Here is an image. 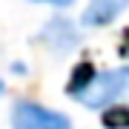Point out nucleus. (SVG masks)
I'll list each match as a JSON object with an SVG mask.
<instances>
[{"label":"nucleus","instance_id":"5","mask_svg":"<svg viewBox=\"0 0 129 129\" xmlns=\"http://www.w3.org/2000/svg\"><path fill=\"white\" fill-rule=\"evenodd\" d=\"M3 89H6V83H3V78H0V95H3Z\"/></svg>","mask_w":129,"mask_h":129},{"label":"nucleus","instance_id":"3","mask_svg":"<svg viewBox=\"0 0 129 129\" xmlns=\"http://www.w3.org/2000/svg\"><path fill=\"white\" fill-rule=\"evenodd\" d=\"M126 9H129V0H89L86 9H83V26L103 29L115 23Z\"/></svg>","mask_w":129,"mask_h":129},{"label":"nucleus","instance_id":"2","mask_svg":"<svg viewBox=\"0 0 129 129\" xmlns=\"http://www.w3.org/2000/svg\"><path fill=\"white\" fill-rule=\"evenodd\" d=\"M12 129H72V120L37 101H17L12 106Z\"/></svg>","mask_w":129,"mask_h":129},{"label":"nucleus","instance_id":"1","mask_svg":"<svg viewBox=\"0 0 129 129\" xmlns=\"http://www.w3.org/2000/svg\"><path fill=\"white\" fill-rule=\"evenodd\" d=\"M66 92L89 109H109L112 103L129 98V66L103 72H98L95 66H78L75 78L66 83Z\"/></svg>","mask_w":129,"mask_h":129},{"label":"nucleus","instance_id":"4","mask_svg":"<svg viewBox=\"0 0 129 129\" xmlns=\"http://www.w3.org/2000/svg\"><path fill=\"white\" fill-rule=\"evenodd\" d=\"M32 3H43V6H55V9H66V6H72L75 0H32Z\"/></svg>","mask_w":129,"mask_h":129}]
</instances>
